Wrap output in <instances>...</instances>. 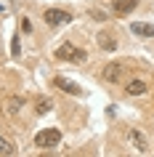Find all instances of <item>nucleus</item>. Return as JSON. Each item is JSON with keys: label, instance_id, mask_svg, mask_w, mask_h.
Segmentation results:
<instances>
[{"label": "nucleus", "instance_id": "1", "mask_svg": "<svg viewBox=\"0 0 154 157\" xmlns=\"http://www.w3.org/2000/svg\"><path fill=\"white\" fill-rule=\"evenodd\" d=\"M56 59L58 61H72V64H85L88 61V53L72 43H64V45H58L56 48Z\"/></svg>", "mask_w": 154, "mask_h": 157}, {"label": "nucleus", "instance_id": "2", "mask_svg": "<svg viewBox=\"0 0 154 157\" xmlns=\"http://www.w3.org/2000/svg\"><path fill=\"white\" fill-rule=\"evenodd\" d=\"M72 11L66 8H45L43 11V21H45V27H61V24H69L72 21Z\"/></svg>", "mask_w": 154, "mask_h": 157}, {"label": "nucleus", "instance_id": "3", "mask_svg": "<svg viewBox=\"0 0 154 157\" xmlns=\"http://www.w3.org/2000/svg\"><path fill=\"white\" fill-rule=\"evenodd\" d=\"M61 144V131L58 128H45L35 136V147L37 149H53Z\"/></svg>", "mask_w": 154, "mask_h": 157}, {"label": "nucleus", "instance_id": "4", "mask_svg": "<svg viewBox=\"0 0 154 157\" xmlns=\"http://www.w3.org/2000/svg\"><path fill=\"white\" fill-rule=\"evenodd\" d=\"M101 77H104V83H122V77H125V67L120 61H109V64L101 69Z\"/></svg>", "mask_w": 154, "mask_h": 157}, {"label": "nucleus", "instance_id": "5", "mask_svg": "<svg viewBox=\"0 0 154 157\" xmlns=\"http://www.w3.org/2000/svg\"><path fill=\"white\" fill-rule=\"evenodd\" d=\"M96 43L101 51H117V35L109 32V29H101V32L96 35Z\"/></svg>", "mask_w": 154, "mask_h": 157}, {"label": "nucleus", "instance_id": "6", "mask_svg": "<svg viewBox=\"0 0 154 157\" xmlns=\"http://www.w3.org/2000/svg\"><path fill=\"white\" fill-rule=\"evenodd\" d=\"M128 139H130V144L141 152V155H149L152 152V147H149V139H146L141 131H128Z\"/></svg>", "mask_w": 154, "mask_h": 157}, {"label": "nucleus", "instance_id": "7", "mask_svg": "<svg viewBox=\"0 0 154 157\" xmlns=\"http://www.w3.org/2000/svg\"><path fill=\"white\" fill-rule=\"evenodd\" d=\"M138 8V0H112V13L117 16H128Z\"/></svg>", "mask_w": 154, "mask_h": 157}, {"label": "nucleus", "instance_id": "8", "mask_svg": "<svg viewBox=\"0 0 154 157\" xmlns=\"http://www.w3.org/2000/svg\"><path fill=\"white\" fill-rule=\"evenodd\" d=\"M21 107H24V99L21 96H6V99L0 101V109L6 115H16V112H21Z\"/></svg>", "mask_w": 154, "mask_h": 157}, {"label": "nucleus", "instance_id": "9", "mask_svg": "<svg viewBox=\"0 0 154 157\" xmlns=\"http://www.w3.org/2000/svg\"><path fill=\"white\" fill-rule=\"evenodd\" d=\"M146 91H149V83L141 80V77H133V80L125 83V93H128V96H144Z\"/></svg>", "mask_w": 154, "mask_h": 157}, {"label": "nucleus", "instance_id": "10", "mask_svg": "<svg viewBox=\"0 0 154 157\" xmlns=\"http://www.w3.org/2000/svg\"><path fill=\"white\" fill-rule=\"evenodd\" d=\"M53 85H56V88H61L64 93H72V96H82V88H80V85L72 83V80H66V77H61V75H58V77H53Z\"/></svg>", "mask_w": 154, "mask_h": 157}, {"label": "nucleus", "instance_id": "11", "mask_svg": "<svg viewBox=\"0 0 154 157\" xmlns=\"http://www.w3.org/2000/svg\"><path fill=\"white\" fill-rule=\"evenodd\" d=\"M130 32L136 35V37L149 40V37H154V24H146V21H133V24H130Z\"/></svg>", "mask_w": 154, "mask_h": 157}, {"label": "nucleus", "instance_id": "12", "mask_svg": "<svg viewBox=\"0 0 154 157\" xmlns=\"http://www.w3.org/2000/svg\"><path fill=\"white\" fill-rule=\"evenodd\" d=\"M51 109H53V101L51 99H37V107H35L37 115H45V112H51Z\"/></svg>", "mask_w": 154, "mask_h": 157}, {"label": "nucleus", "instance_id": "13", "mask_svg": "<svg viewBox=\"0 0 154 157\" xmlns=\"http://www.w3.org/2000/svg\"><path fill=\"white\" fill-rule=\"evenodd\" d=\"M11 56L13 59L21 56V40H19V35H13V40H11Z\"/></svg>", "mask_w": 154, "mask_h": 157}, {"label": "nucleus", "instance_id": "14", "mask_svg": "<svg viewBox=\"0 0 154 157\" xmlns=\"http://www.w3.org/2000/svg\"><path fill=\"white\" fill-rule=\"evenodd\" d=\"M3 155H13V147H11V141H6V139H0V157Z\"/></svg>", "mask_w": 154, "mask_h": 157}, {"label": "nucleus", "instance_id": "15", "mask_svg": "<svg viewBox=\"0 0 154 157\" xmlns=\"http://www.w3.org/2000/svg\"><path fill=\"white\" fill-rule=\"evenodd\" d=\"M19 24H21V32H27V35L32 32V21H29L27 16H21V21H19Z\"/></svg>", "mask_w": 154, "mask_h": 157}, {"label": "nucleus", "instance_id": "16", "mask_svg": "<svg viewBox=\"0 0 154 157\" xmlns=\"http://www.w3.org/2000/svg\"><path fill=\"white\" fill-rule=\"evenodd\" d=\"M90 16H96V21H106V13L98 8H90Z\"/></svg>", "mask_w": 154, "mask_h": 157}, {"label": "nucleus", "instance_id": "17", "mask_svg": "<svg viewBox=\"0 0 154 157\" xmlns=\"http://www.w3.org/2000/svg\"><path fill=\"white\" fill-rule=\"evenodd\" d=\"M0 59H3V48H0Z\"/></svg>", "mask_w": 154, "mask_h": 157}]
</instances>
